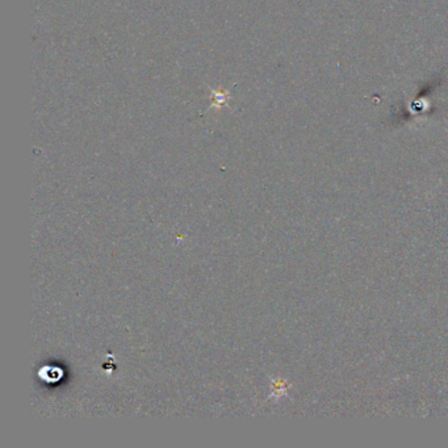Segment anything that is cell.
Listing matches in <instances>:
<instances>
[{"instance_id": "1", "label": "cell", "mask_w": 448, "mask_h": 448, "mask_svg": "<svg viewBox=\"0 0 448 448\" xmlns=\"http://www.w3.org/2000/svg\"><path fill=\"white\" fill-rule=\"evenodd\" d=\"M63 372L57 367H45L40 371V379L46 383H57L62 379Z\"/></svg>"}]
</instances>
